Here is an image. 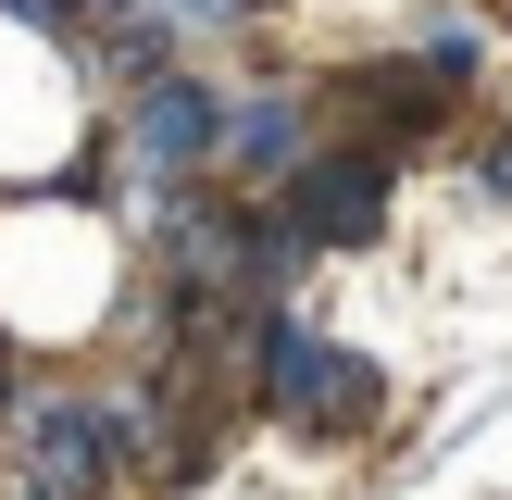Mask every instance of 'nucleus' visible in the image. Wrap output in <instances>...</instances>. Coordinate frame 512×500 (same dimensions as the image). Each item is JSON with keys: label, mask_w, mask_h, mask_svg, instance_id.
Listing matches in <instances>:
<instances>
[{"label": "nucleus", "mask_w": 512, "mask_h": 500, "mask_svg": "<svg viewBox=\"0 0 512 500\" xmlns=\"http://www.w3.org/2000/svg\"><path fill=\"white\" fill-rule=\"evenodd\" d=\"M213 163L288 188V175H300V100H238V113H213Z\"/></svg>", "instance_id": "nucleus-5"}, {"label": "nucleus", "mask_w": 512, "mask_h": 500, "mask_svg": "<svg viewBox=\"0 0 512 500\" xmlns=\"http://www.w3.org/2000/svg\"><path fill=\"white\" fill-rule=\"evenodd\" d=\"M150 13H175V25H238V0H150Z\"/></svg>", "instance_id": "nucleus-7"}, {"label": "nucleus", "mask_w": 512, "mask_h": 500, "mask_svg": "<svg viewBox=\"0 0 512 500\" xmlns=\"http://www.w3.org/2000/svg\"><path fill=\"white\" fill-rule=\"evenodd\" d=\"M125 150H138V163H163V175L213 163V88H200V75H150L138 113H125Z\"/></svg>", "instance_id": "nucleus-4"}, {"label": "nucleus", "mask_w": 512, "mask_h": 500, "mask_svg": "<svg viewBox=\"0 0 512 500\" xmlns=\"http://www.w3.org/2000/svg\"><path fill=\"white\" fill-rule=\"evenodd\" d=\"M263 413L338 438V425L375 413V363H363V350H338V338H313V325H263Z\"/></svg>", "instance_id": "nucleus-1"}, {"label": "nucleus", "mask_w": 512, "mask_h": 500, "mask_svg": "<svg viewBox=\"0 0 512 500\" xmlns=\"http://www.w3.org/2000/svg\"><path fill=\"white\" fill-rule=\"evenodd\" d=\"M475 188H488V200H512V138H488V150H475Z\"/></svg>", "instance_id": "nucleus-6"}, {"label": "nucleus", "mask_w": 512, "mask_h": 500, "mask_svg": "<svg viewBox=\"0 0 512 500\" xmlns=\"http://www.w3.org/2000/svg\"><path fill=\"white\" fill-rule=\"evenodd\" d=\"M113 438H100L88 400H25L13 413V500H100Z\"/></svg>", "instance_id": "nucleus-2"}, {"label": "nucleus", "mask_w": 512, "mask_h": 500, "mask_svg": "<svg viewBox=\"0 0 512 500\" xmlns=\"http://www.w3.org/2000/svg\"><path fill=\"white\" fill-rule=\"evenodd\" d=\"M375 213H388V163H363V150H325V163H300L288 188H275V225H288L300 250L375 238Z\"/></svg>", "instance_id": "nucleus-3"}]
</instances>
